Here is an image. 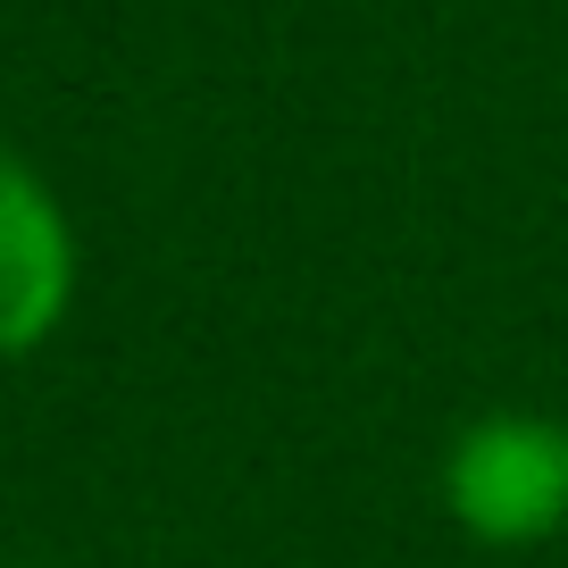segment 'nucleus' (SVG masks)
<instances>
[{
    "mask_svg": "<svg viewBox=\"0 0 568 568\" xmlns=\"http://www.w3.org/2000/svg\"><path fill=\"white\" fill-rule=\"evenodd\" d=\"M75 284V251L34 168L0 151V352H34L59 326Z\"/></svg>",
    "mask_w": 568,
    "mask_h": 568,
    "instance_id": "2",
    "label": "nucleus"
},
{
    "mask_svg": "<svg viewBox=\"0 0 568 568\" xmlns=\"http://www.w3.org/2000/svg\"><path fill=\"white\" fill-rule=\"evenodd\" d=\"M444 501L477 544H544L568 518V435L551 418H485L444 460Z\"/></svg>",
    "mask_w": 568,
    "mask_h": 568,
    "instance_id": "1",
    "label": "nucleus"
}]
</instances>
